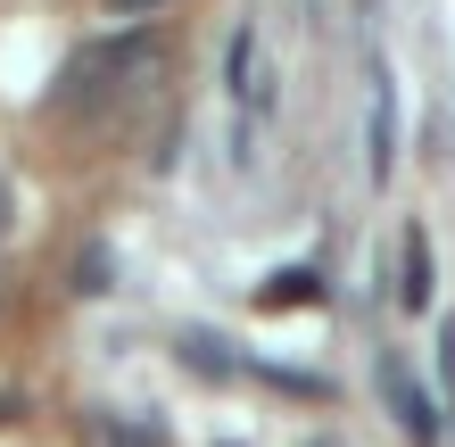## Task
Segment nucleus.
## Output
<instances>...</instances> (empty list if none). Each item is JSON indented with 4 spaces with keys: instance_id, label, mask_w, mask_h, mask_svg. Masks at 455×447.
<instances>
[{
    "instance_id": "nucleus-1",
    "label": "nucleus",
    "mask_w": 455,
    "mask_h": 447,
    "mask_svg": "<svg viewBox=\"0 0 455 447\" xmlns=\"http://www.w3.org/2000/svg\"><path fill=\"white\" fill-rule=\"evenodd\" d=\"M157 59H166V42H157V34H108V42H84V50L59 67V84H50V108H59V116L108 124L124 100H141V92L157 84Z\"/></svg>"
},
{
    "instance_id": "nucleus-2",
    "label": "nucleus",
    "mask_w": 455,
    "mask_h": 447,
    "mask_svg": "<svg viewBox=\"0 0 455 447\" xmlns=\"http://www.w3.org/2000/svg\"><path fill=\"white\" fill-rule=\"evenodd\" d=\"M381 398H389V414H397V431H406L414 447H439V414H431V389L414 381V364L406 356H381Z\"/></svg>"
},
{
    "instance_id": "nucleus-3",
    "label": "nucleus",
    "mask_w": 455,
    "mask_h": 447,
    "mask_svg": "<svg viewBox=\"0 0 455 447\" xmlns=\"http://www.w3.org/2000/svg\"><path fill=\"white\" fill-rule=\"evenodd\" d=\"M397 307H406V315L431 307V232H422V224L397 232Z\"/></svg>"
},
{
    "instance_id": "nucleus-4",
    "label": "nucleus",
    "mask_w": 455,
    "mask_h": 447,
    "mask_svg": "<svg viewBox=\"0 0 455 447\" xmlns=\"http://www.w3.org/2000/svg\"><path fill=\"white\" fill-rule=\"evenodd\" d=\"M364 133H372V182H389V166H397V100H389V75H372V116H364Z\"/></svg>"
},
{
    "instance_id": "nucleus-5",
    "label": "nucleus",
    "mask_w": 455,
    "mask_h": 447,
    "mask_svg": "<svg viewBox=\"0 0 455 447\" xmlns=\"http://www.w3.org/2000/svg\"><path fill=\"white\" fill-rule=\"evenodd\" d=\"M174 356H182V364H199L207 381H224V373H232V348H224L216 331H182V339H174Z\"/></svg>"
},
{
    "instance_id": "nucleus-6",
    "label": "nucleus",
    "mask_w": 455,
    "mask_h": 447,
    "mask_svg": "<svg viewBox=\"0 0 455 447\" xmlns=\"http://www.w3.org/2000/svg\"><path fill=\"white\" fill-rule=\"evenodd\" d=\"M299 299H331V274L323 266H299V274L265 282V307H299Z\"/></svg>"
},
{
    "instance_id": "nucleus-7",
    "label": "nucleus",
    "mask_w": 455,
    "mask_h": 447,
    "mask_svg": "<svg viewBox=\"0 0 455 447\" xmlns=\"http://www.w3.org/2000/svg\"><path fill=\"white\" fill-rule=\"evenodd\" d=\"M232 100H265V75H257V34H249V25L232 34Z\"/></svg>"
},
{
    "instance_id": "nucleus-8",
    "label": "nucleus",
    "mask_w": 455,
    "mask_h": 447,
    "mask_svg": "<svg viewBox=\"0 0 455 447\" xmlns=\"http://www.w3.org/2000/svg\"><path fill=\"white\" fill-rule=\"evenodd\" d=\"M257 381H274V389H290V398H331V381L323 373H299V364H249Z\"/></svg>"
},
{
    "instance_id": "nucleus-9",
    "label": "nucleus",
    "mask_w": 455,
    "mask_h": 447,
    "mask_svg": "<svg viewBox=\"0 0 455 447\" xmlns=\"http://www.w3.org/2000/svg\"><path fill=\"white\" fill-rule=\"evenodd\" d=\"M108 241H84V266H75V291H108Z\"/></svg>"
},
{
    "instance_id": "nucleus-10",
    "label": "nucleus",
    "mask_w": 455,
    "mask_h": 447,
    "mask_svg": "<svg viewBox=\"0 0 455 447\" xmlns=\"http://www.w3.org/2000/svg\"><path fill=\"white\" fill-rule=\"evenodd\" d=\"M439 381H447V406H455V315L439 323Z\"/></svg>"
},
{
    "instance_id": "nucleus-11",
    "label": "nucleus",
    "mask_w": 455,
    "mask_h": 447,
    "mask_svg": "<svg viewBox=\"0 0 455 447\" xmlns=\"http://www.w3.org/2000/svg\"><path fill=\"white\" fill-rule=\"evenodd\" d=\"M100 9H108V17H157L166 0H100Z\"/></svg>"
},
{
    "instance_id": "nucleus-12",
    "label": "nucleus",
    "mask_w": 455,
    "mask_h": 447,
    "mask_svg": "<svg viewBox=\"0 0 455 447\" xmlns=\"http://www.w3.org/2000/svg\"><path fill=\"white\" fill-rule=\"evenodd\" d=\"M17 224V191H9V174H0V232Z\"/></svg>"
},
{
    "instance_id": "nucleus-13",
    "label": "nucleus",
    "mask_w": 455,
    "mask_h": 447,
    "mask_svg": "<svg viewBox=\"0 0 455 447\" xmlns=\"http://www.w3.org/2000/svg\"><path fill=\"white\" fill-rule=\"evenodd\" d=\"M108 447H149V431H132V439H124V431H108Z\"/></svg>"
},
{
    "instance_id": "nucleus-14",
    "label": "nucleus",
    "mask_w": 455,
    "mask_h": 447,
    "mask_svg": "<svg viewBox=\"0 0 455 447\" xmlns=\"http://www.w3.org/2000/svg\"><path fill=\"white\" fill-rule=\"evenodd\" d=\"M224 447H232V439H224Z\"/></svg>"
}]
</instances>
